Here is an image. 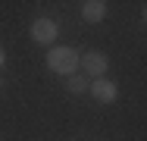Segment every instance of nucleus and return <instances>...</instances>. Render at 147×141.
Listing matches in <instances>:
<instances>
[{
  "label": "nucleus",
  "instance_id": "nucleus-1",
  "mask_svg": "<svg viewBox=\"0 0 147 141\" xmlns=\"http://www.w3.org/2000/svg\"><path fill=\"white\" fill-rule=\"evenodd\" d=\"M78 63H82V56H78L75 47H53L47 54V66L53 72H59V75H72L78 69Z\"/></svg>",
  "mask_w": 147,
  "mask_h": 141
},
{
  "label": "nucleus",
  "instance_id": "nucleus-2",
  "mask_svg": "<svg viewBox=\"0 0 147 141\" xmlns=\"http://www.w3.org/2000/svg\"><path fill=\"white\" fill-rule=\"evenodd\" d=\"M59 35V28L53 19H34V25H31V38L38 41V44H53V38Z\"/></svg>",
  "mask_w": 147,
  "mask_h": 141
},
{
  "label": "nucleus",
  "instance_id": "nucleus-3",
  "mask_svg": "<svg viewBox=\"0 0 147 141\" xmlns=\"http://www.w3.org/2000/svg\"><path fill=\"white\" fill-rule=\"evenodd\" d=\"M82 66H85V72H88V75H94V79H103V72H107L110 60L100 54V50H91V54L82 56Z\"/></svg>",
  "mask_w": 147,
  "mask_h": 141
},
{
  "label": "nucleus",
  "instance_id": "nucleus-4",
  "mask_svg": "<svg viewBox=\"0 0 147 141\" xmlns=\"http://www.w3.org/2000/svg\"><path fill=\"white\" fill-rule=\"evenodd\" d=\"M88 88H91V94H94L100 104H113L116 94H119V91H116V82H110V79H94Z\"/></svg>",
  "mask_w": 147,
  "mask_h": 141
},
{
  "label": "nucleus",
  "instance_id": "nucleus-5",
  "mask_svg": "<svg viewBox=\"0 0 147 141\" xmlns=\"http://www.w3.org/2000/svg\"><path fill=\"white\" fill-rule=\"evenodd\" d=\"M82 19H85V22H103V19H107V3H103V0L82 3Z\"/></svg>",
  "mask_w": 147,
  "mask_h": 141
},
{
  "label": "nucleus",
  "instance_id": "nucleus-6",
  "mask_svg": "<svg viewBox=\"0 0 147 141\" xmlns=\"http://www.w3.org/2000/svg\"><path fill=\"white\" fill-rule=\"evenodd\" d=\"M66 91H72V94H82V91H88V82H85L82 75H69V79H66Z\"/></svg>",
  "mask_w": 147,
  "mask_h": 141
},
{
  "label": "nucleus",
  "instance_id": "nucleus-7",
  "mask_svg": "<svg viewBox=\"0 0 147 141\" xmlns=\"http://www.w3.org/2000/svg\"><path fill=\"white\" fill-rule=\"evenodd\" d=\"M0 66H3V50H0Z\"/></svg>",
  "mask_w": 147,
  "mask_h": 141
}]
</instances>
